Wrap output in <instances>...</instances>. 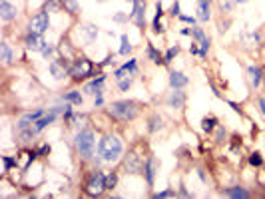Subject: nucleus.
<instances>
[{
    "mask_svg": "<svg viewBox=\"0 0 265 199\" xmlns=\"http://www.w3.org/2000/svg\"><path fill=\"white\" fill-rule=\"evenodd\" d=\"M108 116L116 122H134L140 116V104L134 99H118L108 106Z\"/></svg>",
    "mask_w": 265,
    "mask_h": 199,
    "instance_id": "obj_1",
    "label": "nucleus"
},
{
    "mask_svg": "<svg viewBox=\"0 0 265 199\" xmlns=\"http://www.w3.org/2000/svg\"><path fill=\"white\" fill-rule=\"evenodd\" d=\"M122 151H124V146H122V140L118 136H112L108 134L100 140V146H98V155L102 161L106 163H114L122 157Z\"/></svg>",
    "mask_w": 265,
    "mask_h": 199,
    "instance_id": "obj_2",
    "label": "nucleus"
},
{
    "mask_svg": "<svg viewBox=\"0 0 265 199\" xmlns=\"http://www.w3.org/2000/svg\"><path fill=\"white\" fill-rule=\"evenodd\" d=\"M76 151L80 153L82 159H92L94 155V148H96V134L92 130H82L76 136Z\"/></svg>",
    "mask_w": 265,
    "mask_h": 199,
    "instance_id": "obj_3",
    "label": "nucleus"
},
{
    "mask_svg": "<svg viewBox=\"0 0 265 199\" xmlns=\"http://www.w3.org/2000/svg\"><path fill=\"white\" fill-rule=\"evenodd\" d=\"M84 191H86V195H90V197H100V195L106 191V175H104L102 171L94 169V171L88 175L86 183H84Z\"/></svg>",
    "mask_w": 265,
    "mask_h": 199,
    "instance_id": "obj_4",
    "label": "nucleus"
},
{
    "mask_svg": "<svg viewBox=\"0 0 265 199\" xmlns=\"http://www.w3.org/2000/svg\"><path fill=\"white\" fill-rule=\"evenodd\" d=\"M92 72H94V64H92L88 58H78V60H74V64L70 66V76H72L76 82L90 78Z\"/></svg>",
    "mask_w": 265,
    "mask_h": 199,
    "instance_id": "obj_5",
    "label": "nucleus"
},
{
    "mask_svg": "<svg viewBox=\"0 0 265 199\" xmlns=\"http://www.w3.org/2000/svg\"><path fill=\"white\" fill-rule=\"evenodd\" d=\"M48 28H50V14H48V10H42V12L34 14V16L30 18V22H28V32H30V34L42 36Z\"/></svg>",
    "mask_w": 265,
    "mask_h": 199,
    "instance_id": "obj_6",
    "label": "nucleus"
},
{
    "mask_svg": "<svg viewBox=\"0 0 265 199\" xmlns=\"http://www.w3.org/2000/svg\"><path fill=\"white\" fill-rule=\"evenodd\" d=\"M144 163L146 161L136 151H130L126 155V159H124V169H126V173H142L144 171Z\"/></svg>",
    "mask_w": 265,
    "mask_h": 199,
    "instance_id": "obj_7",
    "label": "nucleus"
},
{
    "mask_svg": "<svg viewBox=\"0 0 265 199\" xmlns=\"http://www.w3.org/2000/svg\"><path fill=\"white\" fill-rule=\"evenodd\" d=\"M159 169V161L154 157V155H150L148 159H146V163H144V175H146V181H148V185L152 187L154 185V181H156V173H158Z\"/></svg>",
    "mask_w": 265,
    "mask_h": 199,
    "instance_id": "obj_8",
    "label": "nucleus"
},
{
    "mask_svg": "<svg viewBox=\"0 0 265 199\" xmlns=\"http://www.w3.org/2000/svg\"><path fill=\"white\" fill-rule=\"evenodd\" d=\"M134 2V12H132V20L136 22V26L144 28V22H146V0H132Z\"/></svg>",
    "mask_w": 265,
    "mask_h": 199,
    "instance_id": "obj_9",
    "label": "nucleus"
},
{
    "mask_svg": "<svg viewBox=\"0 0 265 199\" xmlns=\"http://www.w3.org/2000/svg\"><path fill=\"white\" fill-rule=\"evenodd\" d=\"M64 60H66V58L50 62V72H52V76L56 80H64L66 76H70V66H68Z\"/></svg>",
    "mask_w": 265,
    "mask_h": 199,
    "instance_id": "obj_10",
    "label": "nucleus"
},
{
    "mask_svg": "<svg viewBox=\"0 0 265 199\" xmlns=\"http://www.w3.org/2000/svg\"><path fill=\"white\" fill-rule=\"evenodd\" d=\"M18 14V8L14 4H10L8 0H0V18L4 22H12Z\"/></svg>",
    "mask_w": 265,
    "mask_h": 199,
    "instance_id": "obj_11",
    "label": "nucleus"
},
{
    "mask_svg": "<svg viewBox=\"0 0 265 199\" xmlns=\"http://www.w3.org/2000/svg\"><path fill=\"white\" fill-rule=\"evenodd\" d=\"M104 82H106V76H98L96 80H92V82L86 84L84 92L90 94V96H102V92H104Z\"/></svg>",
    "mask_w": 265,
    "mask_h": 199,
    "instance_id": "obj_12",
    "label": "nucleus"
},
{
    "mask_svg": "<svg viewBox=\"0 0 265 199\" xmlns=\"http://www.w3.org/2000/svg\"><path fill=\"white\" fill-rule=\"evenodd\" d=\"M44 40H42V36H38V34H30L28 32V36L24 38V48L30 50V52H42L44 48Z\"/></svg>",
    "mask_w": 265,
    "mask_h": 199,
    "instance_id": "obj_13",
    "label": "nucleus"
},
{
    "mask_svg": "<svg viewBox=\"0 0 265 199\" xmlns=\"http://www.w3.org/2000/svg\"><path fill=\"white\" fill-rule=\"evenodd\" d=\"M56 118H58V110L44 112V116H42L40 120H36V122H34V130H36V132H42L44 128H48L50 124H54V122H56Z\"/></svg>",
    "mask_w": 265,
    "mask_h": 199,
    "instance_id": "obj_14",
    "label": "nucleus"
},
{
    "mask_svg": "<svg viewBox=\"0 0 265 199\" xmlns=\"http://www.w3.org/2000/svg\"><path fill=\"white\" fill-rule=\"evenodd\" d=\"M188 76L184 74V72H169V86H171V90H182V88H186L188 86Z\"/></svg>",
    "mask_w": 265,
    "mask_h": 199,
    "instance_id": "obj_15",
    "label": "nucleus"
},
{
    "mask_svg": "<svg viewBox=\"0 0 265 199\" xmlns=\"http://www.w3.org/2000/svg\"><path fill=\"white\" fill-rule=\"evenodd\" d=\"M167 106L173 108V110H182V108L186 106V94L180 92V90L169 92V96H167Z\"/></svg>",
    "mask_w": 265,
    "mask_h": 199,
    "instance_id": "obj_16",
    "label": "nucleus"
},
{
    "mask_svg": "<svg viewBox=\"0 0 265 199\" xmlns=\"http://www.w3.org/2000/svg\"><path fill=\"white\" fill-rule=\"evenodd\" d=\"M138 72V62L136 60H130L128 64H124L122 68H118L116 70V80H120V78H124V76H132V74H136Z\"/></svg>",
    "mask_w": 265,
    "mask_h": 199,
    "instance_id": "obj_17",
    "label": "nucleus"
},
{
    "mask_svg": "<svg viewBox=\"0 0 265 199\" xmlns=\"http://www.w3.org/2000/svg\"><path fill=\"white\" fill-rule=\"evenodd\" d=\"M247 74H249V84L251 88H257L261 82H263V70L259 66H249L247 68Z\"/></svg>",
    "mask_w": 265,
    "mask_h": 199,
    "instance_id": "obj_18",
    "label": "nucleus"
},
{
    "mask_svg": "<svg viewBox=\"0 0 265 199\" xmlns=\"http://www.w3.org/2000/svg\"><path fill=\"white\" fill-rule=\"evenodd\" d=\"M0 60H2V64H4V66H10V64H12V60H14V56H12V48H10V44H8V42H2V44H0Z\"/></svg>",
    "mask_w": 265,
    "mask_h": 199,
    "instance_id": "obj_19",
    "label": "nucleus"
},
{
    "mask_svg": "<svg viewBox=\"0 0 265 199\" xmlns=\"http://www.w3.org/2000/svg\"><path fill=\"white\" fill-rule=\"evenodd\" d=\"M210 0H200V4H198V18L202 20V22H208L210 20Z\"/></svg>",
    "mask_w": 265,
    "mask_h": 199,
    "instance_id": "obj_20",
    "label": "nucleus"
},
{
    "mask_svg": "<svg viewBox=\"0 0 265 199\" xmlns=\"http://www.w3.org/2000/svg\"><path fill=\"white\" fill-rule=\"evenodd\" d=\"M163 128V118L159 116V114H154L150 120H148V132L150 134H156Z\"/></svg>",
    "mask_w": 265,
    "mask_h": 199,
    "instance_id": "obj_21",
    "label": "nucleus"
},
{
    "mask_svg": "<svg viewBox=\"0 0 265 199\" xmlns=\"http://www.w3.org/2000/svg\"><path fill=\"white\" fill-rule=\"evenodd\" d=\"M223 195H227V197H249L251 193L243 187H229V189H223Z\"/></svg>",
    "mask_w": 265,
    "mask_h": 199,
    "instance_id": "obj_22",
    "label": "nucleus"
},
{
    "mask_svg": "<svg viewBox=\"0 0 265 199\" xmlns=\"http://www.w3.org/2000/svg\"><path fill=\"white\" fill-rule=\"evenodd\" d=\"M148 56H150V60L156 64V66H161V64H165V58L159 54L158 50L154 48L152 44H148Z\"/></svg>",
    "mask_w": 265,
    "mask_h": 199,
    "instance_id": "obj_23",
    "label": "nucleus"
},
{
    "mask_svg": "<svg viewBox=\"0 0 265 199\" xmlns=\"http://www.w3.org/2000/svg\"><path fill=\"white\" fill-rule=\"evenodd\" d=\"M60 4H62V8H64L68 14H78V12H80V6H78L76 0H60Z\"/></svg>",
    "mask_w": 265,
    "mask_h": 199,
    "instance_id": "obj_24",
    "label": "nucleus"
},
{
    "mask_svg": "<svg viewBox=\"0 0 265 199\" xmlns=\"http://www.w3.org/2000/svg\"><path fill=\"white\" fill-rule=\"evenodd\" d=\"M215 128H217V120H215L213 116H210V118H204V120H202V130H204L206 134H212Z\"/></svg>",
    "mask_w": 265,
    "mask_h": 199,
    "instance_id": "obj_25",
    "label": "nucleus"
},
{
    "mask_svg": "<svg viewBox=\"0 0 265 199\" xmlns=\"http://www.w3.org/2000/svg\"><path fill=\"white\" fill-rule=\"evenodd\" d=\"M82 32L86 34V42L90 44L96 36H98V28L96 26H92V24H86V26H82Z\"/></svg>",
    "mask_w": 265,
    "mask_h": 199,
    "instance_id": "obj_26",
    "label": "nucleus"
},
{
    "mask_svg": "<svg viewBox=\"0 0 265 199\" xmlns=\"http://www.w3.org/2000/svg\"><path fill=\"white\" fill-rule=\"evenodd\" d=\"M161 14H163V8H161V4H156V18H154V32H158L161 34L163 32V28H161V22H159V18H161Z\"/></svg>",
    "mask_w": 265,
    "mask_h": 199,
    "instance_id": "obj_27",
    "label": "nucleus"
},
{
    "mask_svg": "<svg viewBox=\"0 0 265 199\" xmlns=\"http://www.w3.org/2000/svg\"><path fill=\"white\" fill-rule=\"evenodd\" d=\"M64 99H66V102H70V104H74V106H82V94H80V92H76V90H74V92H68V94H66V96H64Z\"/></svg>",
    "mask_w": 265,
    "mask_h": 199,
    "instance_id": "obj_28",
    "label": "nucleus"
},
{
    "mask_svg": "<svg viewBox=\"0 0 265 199\" xmlns=\"http://www.w3.org/2000/svg\"><path fill=\"white\" fill-rule=\"evenodd\" d=\"M130 52H132V44H130V38H128V36L124 34V36H122V46H120V54H122V56H128Z\"/></svg>",
    "mask_w": 265,
    "mask_h": 199,
    "instance_id": "obj_29",
    "label": "nucleus"
},
{
    "mask_svg": "<svg viewBox=\"0 0 265 199\" xmlns=\"http://www.w3.org/2000/svg\"><path fill=\"white\" fill-rule=\"evenodd\" d=\"M130 86H132V76H124V78L118 80V88H120L122 92H128Z\"/></svg>",
    "mask_w": 265,
    "mask_h": 199,
    "instance_id": "obj_30",
    "label": "nucleus"
},
{
    "mask_svg": "<svg viewBox=\"0 0 265 199\" xmlns=\"http://www.w3.org/2000/svg\"><path fill=\"white\" fill-rule=\"evenodd\" d=\"M198 44H202V58H206L208 56V50H210V44H212V38L210 36H204Z\"/></svg>",
    "mask_w": 265,
    "mask_h": 199,
    "instance_id": "obj_31",
    "label": "nucleus"
},
{
    "mask_svg": "<svg viewBox=\"0 0 265 199\" xmlns=\"http://www.w3.org/2000/svg\"><path fill=\"white\" fill-rule=\"evenodd\" d=\"M116 185H118V173L106 175V189H116Z\"/></svg>",
    "mask_w": 265,
    "mask_h": 199,
    "instance_id": "obj_32",
    "label": "nucleus"
},
{
    "mask_svg": "<svg viewBox=\"0 0 265 199\" xmlns=\"http://www.w3.org/2000/svg\"><path fill=\"white\" fill-rule=\"evenodd\" d=\"M2 163H4V171H10V169L16 165V157H8V155H4V157H2Z\"/></svg>",
    "mask_w": 265,
    "mask_h": 199,
    "instance_id": "obj_33",
    "label": "nucleus"
},
{
    "mask_svg": "<svg viewBox=\"0 0 265 199\" xmlns=\"http://www.w3.org/2000/svg\"><path fill=\"white\" fill-rule=\"evenodd\" d=\"M178 52H180V46H171V48L167 50V52H165V56H163V58H165V64H167V62H171V60L178 56Z\"/></svg>",
    "mask_w": 265,
    "mask_h": 199,
    "instance_id": "obj_34",
    "label": "nucleus"
},
{
    "mask_svg": "<svg viewBox=\"0 0 265 199\" xmlns=\"http://www.w3.org/2000/svg\"><path fill=\"white\" fill-rule=\"evenodd\" d=\"M204 36H206V32H204V30H202L200 26H196V28H192V38H194L196 42H200V40H202Z\"/></svg>",
    "mask_w": 265,
    "mask_h": 199,
    "instance_id": "obj_35",
    "label": "nucleus"
},
{
    "mask_svg": "<svg viewBox=\"0 0 265 199\" xmlns=\"http://www.w3.org/2000/svg\"><path fill=\"white\" fill-rule=\"evenodd\" d=\"M233 2H235V0H219V8H221L223 12H231V10H233Z\"/></svg>",
    "mask_w": 265,
    "mask_h": 199,
    "instance_id": "obj_36",
    "label": "nucleus"
},
{
    "mask_svg": "<svg viewBox=\"0 0 265 199\" xmlns=\"http://www.w3.org/2000/svg\"><path fill=\"white\" fill-rule=\"evenodd\" d=\"M178 193L173 191V189H163V191H159V193H154V197L156 199H163V197H175Z\"/></svg>",
    "mask_w": 265,
    "mask_h": 199,
    "instance_id": "obj_37",
    "label": "nucleus"
},
{
    "mask_svg": "<svg viewBox=\"0 0 265 199\" xmlns=\"http://www.w3.org/2000/svg\"><path fill=\"white\" fill-rule=\"evenodd\" d=\"M249 163H251V165H255V167H259V165L263 163V159H261V155L255 151V153H251V155H249Z\"/></svg>",
    "mask_w": 265,
    "mask_h": 199,
    "instance_id": "obj_38",
    "label": "nucleus"
},
{
    "mask_svg": "<svg viewBox=\"0 0 265 199\" xmlns=\"http://www.w3.org/2000/svg\"><path fill=\"white\" fill-rule=\"evenodd\" d=\"M52 54H54V46H52V44H48V42H46V44H44V48H42V56L50 60V56H52Z\"/></svg>",
    "mask_w": 265,
    "mask_h": 199,
    "instance_id": "obj_39",
    "label": "nucleus"
},
{
    "mask_svg": "<svg viewBox=\"0 0 265 199\" xmlns=\"http://www.w3.org/2000/svg\"><path fill=\"white\" fill-rule=\"evenodd\" d=\"M221 138H225V130L221 126H217V134H215V142H221Z\"/></svg>",
    "mask_w": 265,
    "mask_h": 199,
    "instance_id": "obj_40",
    "label": "nucleus"
},
{
    "mask_svg": "<svg viewBox=\"0 0 265 199\" xmlns=\"http://www.w3.org/2000/svg\"><path fill=\"white\" fill-rule=\"evenodd\" d=\"M58 6H62L58 0H50V2L46 4V10H58Z\"/></svg>",
    "mask_w": 265,
    "mask_h": 199,
    "instance_id": "obj_41",
    "label": "nucleus"
},
{
    "mask_svg": "<svg viewBox=\"0 0 265 199\" xmlns=\"http://www.w3.org/2000/svg\"><path fill=\"white\" fill-rule=\"evenodd\" d=\"M171 14H173V16H180V0L173 2V6H171Z\"/></svg>",
    "mask_w": 265,
    "mask_h": 199,
    "instance_id": "obj_42",
    "label": "nucleus"
},
{
    "mask_svg": "<svg viewBox=\"0 0 265 199\" xmlns=\"http://www.w3.org/2000/svg\"><path fill=\"white\" fill-rule=\"evenodd\" d=\"M180 20H184V22H188V24H194V22H196V18H192V16H182V14H180Z\"/></svg>",
    "mask_w": 265,
    "mask_h": 199,
    "instance_id": "obj_43",
    "label": "nucleus"
},
{
    "mask_svg": "<svg viewBox=\"0 0 265 199\" xmlns=\"http://www.w3.org/2000/svg\"><path fill=\"white\" fill-rule=\"evenodd\" d=\"M257 104H259V110H261V114L265 116V96H263V98H259V102H257Z\"/></svg>",
    "mask_w": 265,
    "mask_h": 199,
    "instance_id": "obj_44",
    "label": "nucleus"
},
{
    "mask_svg": "<svg viewBox=\"0 0 265 199\" xmlns=\"http://www.w3.org/2000/svg\"><path fill=\"white\" fill-rule=\"evenodd\" d=\"M50 151V146H42V148L38 149V155H44V153H48Z\"/></svg>",
    "mask_w": 265,
    "mask_h": 199,
    "instance_id": "obj_45",
    "label": "nucleus"
},
{
    "mask_svg": "<svg viewBox=\"0 0 265 199\" xmlns=\"http://www.w3.org/2000/svg\"><path fill=\"white\" fill-rule=\"evenodd\" d=\"M114 20H116V22H124V20H126V16H124V14H116V16H114Z\"/></svg>",
    "mask_w": 265,
    "mask_h": 199,
    "instance_id": "obj_46",
    "label": "nucleus"
},
{
    "mask_svg": "<svg viewBox=\"0 0 265 199\" xmlns=\"http://www.w3.org/2000/svg\"><path fill=\"white\" fill-rule=\"evenodd\" d=\"M180 193H182V195H184V197H190V195H192V193H190V191H186V189H184V187H182V189H180Z\"/></svg>",
    "mask_w": 265,
    "mask_h": 199,
    "instance_id": "obj_47",
    "label": "nucleus"
},
{
    "mask_svg": "<svg viewBox=\"0 0 265 199\" xmlns=\"http://www.w3.org/2000/svg\"><path fill=\"white\" fill-rule=\"evenodd\" d=\"M104 104V99H102V96H96V106H102Z\"/></svg>",
    "mask_w": 265,
    "mask_h": 199,
    "instance_id": "obj_48",
    "label": "nucleus"
},
{
    "mask_svg": "<svg viewBox=\"0 0 265 199\" xmlns=\"http://www.w3.org/2000/svg\"><path fill=\"white\" fill-rule=\"evenodd\" d=\"M235 2H239V4H243V2H249V0H235Z\"/></svg>",
    "mask_w": 265,
    "mask_h": 199,
    "instance_id": "obj_49",
    "label": "nucleus"
},
{
    "mask_svg": "<svg viewBox=\"0 0 265 199\" xmlns=\"http://www.w3.org/2000/svg\"><path fill=\"white\" fill-rule=\"evenodd\" d=\"M263 86H265V70H263Z\"/></svg>",
    "mask_w": 265,
    "mask_h": 199,
    "instance_id": "obj_50",
    "label": "nucleus"
}]
</instances>
